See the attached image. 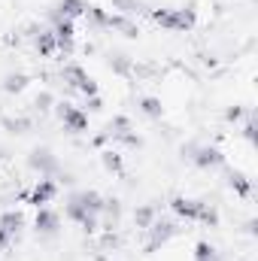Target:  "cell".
Here are the masks:
<instances>
[{
	"label": "cell",
	"mask_w": 258,
	"mask_h": 261,
	"mask_svg": "<svg viewBox=\"0 0 258 261\" xmlns=\"http://www.w3.org/2000/svg\"><path fill=\"white\" fill-rule=\"evenodd\" d=\"M85 18H88L91 24H97V28H107L110 12H107V9H100V6H88V9H85Z\"/></svg>",
	"instance_id": "19"
},
{
	"label": "cell",
	"mask_w": 258,
	"mask_h": 261,
	"mask_svg": "<svg viewBox=\"0 0 258 261\" xmlns=\"http://www.w3.org/2000/svg\"><path fill=\"white\" fill-rule=\"evenodd\" d=\"M28 164H31L34 170H40L43 176H49L52 170H58V158H55L49 149H34L31 158H28Z\"/></svg>",
	"instance_id": "7"
},
{
	"label": "cell",
	"mask_w": 258,
	"mask_h": 261,
	"mask_svg": "<svg viewBox=\"0 0 258 261\" xmlns=\"http://www.w3.org/2000/svg\"><path fill=\"white\" fill-rule=\"evenodd\" d=\"M134 222H137V228H149L155 222V206H140L134 213Z\"/></svg>",
	"instance_id": "22"
},
{
	"label": "cell",
	"mask_w": 258,
	"mask_h": 261,
	"mask_svg": "<svg viewBox=\"0 0 258 261\" xmlns=\"http://www.w3.org/2000/svg\"><path fill=\"white\" fill-rule=\"evenodd\" d=\"M0 228L12 237V234H18V231L24 228V216H21L18 210H9V213H3V216H0Z\"/></svg>",
	"instance_id": "13"
},
{
	"label": "cell",
	"mask_w": 258,
	"mask_h": 261,
	"mask_svg": "<svg viewBox=\"0 0 258 261\" xmlns=\"http://www.w3.org/2000/svg\"><path fill=\"white\" fill-rule=\"evenodd\" d=\"M183 152H189V158H192L200 170L219 167V164L225 161V158H222V152H219V149H213V146H189V149H183Z\"/></svg>",
	"instance_id": "4"
},
{
	"label": "cell",
	"mask_w": 258,
	"mask_h": 261,
	"mask_svg": "<svg viewBox=\"0 0 258 261\" xmlns=\"http://www.w3.org/2000/svg\"><path fill=\"white\" fill-rule=\"evenodd\" d=\"M49 103H52V94H49V91H43V94L37 97V107H40V110H49Z\"/></svg>",
	"instance_id": "29"
},
{
	"label": "cell",
	"mask_w": 258,
	"mask_h": 261,
	"mask_svg": "<svg viewBox=\"0 0 258 261\" xmlns=\"http://www.w3.org/2000/svg\"><path fill=\"white\" fill-rule=\"evenodd\" d=\"M55 43H58V49H70L73 46V40H76V28H73V21L70 18H64V15H58L55 12Z\"/></svg>",
	"instance_id": "5"
},
{
	"label": "cell",
	"mask_w": 258,
	"mask_h": 261,
	"mask_svg": "<svg viewBox=\"0 0 258 261\" xmlns=\"http://www.w3.org/2000/svg\"><path fill=\"white\" fill-rule=\"evenodd\" d=\"M107 28H113V31H122V34H125V37H131V40L140 34V28L131 21L128 15H122V12H113V15H110V21H107Z\"/></svg>",
	"instance_id": "11"
},
{
	"label": "cell",
	"mask_w": 258,
	"mask_h": 261,
	"mask_svg": "<svg viewBox=\"0 0 258 261\" xmlns=\"http://www.w3.org/2000/svg\"><path fill=\"white\" fill-rule=\"evenodd\" d=\"M228 182H231V189H234L237 195H243V197L252 192V182H249L243 173H234V170H231V173H228Z\"/></svg>",
	"instance_id": "18"
},
{
	"label": "cell",
	"mask_w": 258,
	"mask_h": 261,
	"mask_svg": "<svg viewBox=\"0 0 258 261\" xmlns=\"http://www.w3.org/2000/svg\"><path fill=\"white\" fill-rule=\"evenodd\" d=\"M85 9H88V3H85V0H61V3H58V15H64V18H70V21L82 18V15H85Z\"/></svg>",
	"instance_id": "12"
},
{
	"label": "cell",
	"mask_w": 258,
	"mask_h": 261,
	"mask_svg": "<svg viewBox=\"0 0 258 261\" xmlns=\"http://www.w3.org/2000/svg\"><path fill=\"white\" fill-rule=\"evenodd\" d=\"M6 243H9V234H6V231H3V228H0V249H3V246H6Z\"/></svg>",
	"instance_id": "31"
},
{
	"label": "cell",
	"mask_w": 258,
	"mask_h": 261,
	"mask_svg": "<svg viewBox=\"0 0 258 261\" xmlns=\"http://www.w3.org/2000/svg\"><path fill=\"white\" fill-rule=\"evenodd\" d=\"M34 225H37V231H40V234H55V231H58V225H61V219H58V213H52L49 206H40V210H37V222H34Z\"/></svg>",
	"instance_id": "9"
},
{
	"label": "cell",
	"mask_w": 258,
	"mask_h": 261,
	"mask_svg": "<svg viewBox=\"0 0 258 261\" xmlns=\"http://www.w3.org/2000/svg\"><path fill=\"white\" fill-rule=\"evenodd\" d=\"M58 116L64 122V130L70 134H88V113L73 107V103H58Z\"/></svg>",
	"instance_id": "2"
},
{
	"label": "cell",
	"mask_w": 258,
	"mask_h": 261,
	"mask_svg": "<svg viewBox=\"0 0 258 261\" xmlns=\"http://www.w3.org/2000/svg\"><path fill=\"white\" fill-rule=\"evenodd\" d=\"M79 200H82V206H85L88 213H97V216H100V210H104V197L97 195V192H79Z\"/></svg>",
	"instance_id": "16"
},
{
	"label": "cell",
	"mask_w": 258,
	"mask_h": 261,
	"mask_svg": "<svg viewBox=\"0 0 258 261\" xmlns=\"http://www.w3.org/2000/svg\"><path fill=\"white\" fill-rule=\"evenodd\" d=\"M140 110H143V116H149V119H161V113H164V107H161L158 97H143V100H140Z\"/></svg>",
	"instance_id": "17"
},
{
	"label": "cell",
	"mask_w": 258,
	"mask_h": 261,
	"mask_svg": "<svg viewBox=\"0 0 258 261\" xmlns=\"http://www.w3.org/2000/svg\"><path fill=\"white\" fill-rule=\"evenodd\" d=\"M24 85H28V76H24V73H9V76L3 79V91H9V94H12V91H21Z\"/></svg>",
	"instance_id": "20"
},
{
	"label": "cell",
	"mask_w": 258,
	"mask_h": 261,
	"mask_svg": "<svg viewBox=\"0 0 258 261\" xmlns=\"http://www.w3.org/2000/svg\"><path fill=\"white\" fill-rule=\"evenodd\" d=\"M37 49H40V55H43V58H49V55H55V52H58V43H55V34H52V31H43V34L37 37Z\"/></svg>",
	"instance_id": "15"
},
{
	"label": "cell",
	"mask_w": 258,
	"mask_h": 261,
	"mask_svg": "<svg viewBox=\"0 0 258 261\" xmlns=\"http://www.w3.org/2000/svg\"><path fill=\"white\" fill-rule=\"evenodd\" d=\"M85 107H88V110H85V113H100V110H104V100H100V97H97V94H91V97H88V100H85Z\"/></svg>",
	"instance_id": "28"
},
{
	"label": "cell",
	"mask_w": 258,
	"mask_h": 261,
	"mask_svg": "<svg viewBox=\"0 0 258 261\" xmlns=\"http://www.w3.org/2000/svg\"><path fill=\"white\" fill-rule=\"evenodd\" d=\"M64 213H67V219H70V222H82V219L88 216V210H85V206H82V200H79V192H76V195H70Z\"/></svg>",
	"instance_id": "14"
},
{
	"label": "cell",
	"mask_w": 258,
	"mask_h": 261,
	"mask_svg": "<svg viewBox=\"0 0 258 261\" xmlns=\"http://www.w3.org/2000/svg\"><path fill=\"white\" fill-rule=\"evenodd\" d=\"M194 9H152V21L164 31H189L194 24Z\"/></svg>",
	"instance_id": "1"
},
{
	"label": "cell",
	"mask_w": 258,
	"mask_h": 261,
	"mask_svg": "<svg viewBox=\"0 0 258 261\" xmlns=\"http://www.w3.org/2000/svg\"><path fill=\"white\" fill-rule=\"evenodd\" d=\"M55 195H58V182H55V179H49V176H43V179L37 182L34 195H31V203L40 210V206H46V203H49Z\"/></svg>",
	"instance_id": "8"
},
{
	"label": "cell",
	"mask_w": 258,
	"mask_h": 261,
	"mask_svg": "<svg viewBox=\"0 0 258 261\" xmlns=\"http://www.w3.org/2000/svg\"><path fill=\"white\" fill-rule=\"evenodd\" d=\"M64 82H70L76 91H82L85 97H91V94H97V82L82 70L79 64H67L64 67Z\"/></svg>",
	"instance_id": "3"
},
{
	"label": "cell",
	"mask_w": 258,
	"mask_h": 261,
	"mask_svg": "<svg viewBox=\"0 0 258 261\" xmlns=\"http://www.w3.org/2000/svg\"><path fill=\"white\" fill-rule=\"evenodd\" d=\"M146 231H152V246H161V243H167L176 234V225L173 222H152Z\"/></svg>",
	"instance_id": "10"
},
{
	"label": "cell",
	"mask_w": 258,
	"mask_h": 261,
	"mask_svg": "<svg viewBox=\"0 0 258 261\" xmlns=\"http://www.w3.org/2000/svg\"><path fill=\"white\" fill-rule=\"evenodd\" d=\"M113 6H116L122 15H134V12H140V3H137V0H113Z\"/></svg>",
	"instance_id": "24"
},
{
	"label": "cell",
	"mask_w": 258,
	"mask_h": 261,
	"mask_svg": "<svg viewBox=\"0 0 258 261\" xmlns=\"http://www.w3.org/2000/svg\"><path fill=\"white\" fill-rule=\"evenodd\" d=\"M104 167H107V170L122 173V158H119V155H113V152H104Z\"/></svg>",
	"instance_id": "26"
},
{
	"label": "cell",
	"mask_w": 258,
	"mask_h": 261,
	"mask_svg": "<svg viewBox=\"0 0 258 261\" xmlns=\"http://www.w3.org/2000/svg\"><path fill=\"white\" fill-rule=\"evenodd\" d=\"M197 222H203V225H216V222H219V213H216L213 206H207V203H203V206H200V219H197Z\"/></svg>",
	"instance_id": "27"
},
{
	"label": "cell",
	"mask_w": 258,
	"mask_h": 261,
	"mask_svg": "<svg viewBox=\"0 0 258 261\" xmlns=\"http://www.w3.org/2000/svg\"><path fill=\"white\" fill-rule=\"evenodd\" d=\"M194 261H219V252H216L207 240H200V243L194 246Z\"/></svg>",
	"instance_id": "21"
},
{
	"label": "cell",
	"mask_w": 258,
	"mask_h": 261,
	"mask_svg": "<svg viewBox=\"0 0 258 261\" xmlns=\"http://www.w3.org/2000/svg\"><path fill=\"white\" fill-rule=\"evenodd\" d=\"M240 116H243V110H240V107H231V110L225 113V119H228V122H237Z\"/></svg>",
	"instance_id": "30"
},
{
	"label": "cell",
	"mask_w": 258,
	"mask_h": 261,
	"mask_svg": "<svg viewBox=\"0 0 258 261\" xmlns=\"http://www.w3.org/2000/svg\"><path fill=\"white\" fill-rule=\"evenodd\" d=\"M110 67H113V73H122V76H125V73H131V61L125 58V55H116V58L110 61Z\"/></svg>",
	"instance_id": "25"
},
{
	"label": "cell",
	"mask_w": 258,
	"mask_h": 261,
	"mask_svg": "<svg viewBox=\"0 0 258 261\" xmlns=\"http://www.w3.org/2000/svg\"><path fill=\"white\" fill-rule=\"evenodd\" d=\"M0 158H3V149H0Z\"/></svg>",
	"instance_id": "32"
},
{
	"label": "cell",
	"mask_w": 258,
	"mask_h": 261,
	"mask_svg": "<svg viewBox=\"0 0 258 261\" xmlns=\"http://www.w3.org/2000/svg\"><path fill=\"white\" fill-rule=\"evenodd\" d=\"M200 200H192V197H173L170 200V210L179 216V219H186V222H197L200 219Z\"/></svg>",
	"instance_id": "6"
},
{
	"label": "cell",
	"mask_w": 258,
	"mask_h": 261,
	"mask_svg": "<svg viewBox=\"0 0 258 261\" xmlns=\"http://www.w3.org/2000/svg\"><path fill=\"white\" fill-rule=\"evenodd\" d=\"M128 130H131V122L125 116H116V119L110 122V130H107V134H110V137H122V134H128Z\"/></svg>",
	"instance_id": "23"
}]
</instances>
